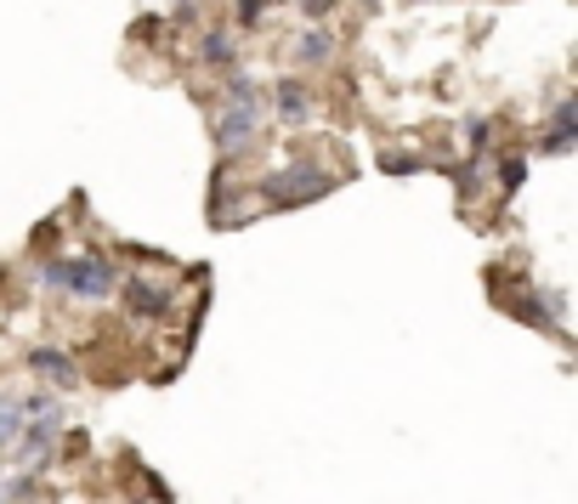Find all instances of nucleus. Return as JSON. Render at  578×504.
Listing matches in <instances>:
<instances>
[{"label":"nucleus","mask_w":578,"mask_h":504,"mask_svg":"<svg viewBox=\"0 0 578 504\" xmlns=\"http://www.w3.org/2000/svg\"><path fill=\"white\" fill-rule=\"evenodd\" d=\"M261 120H267V103H221L216 109V154L227 165L245 160L261 136Z\"/></svg>","instance_id":"nucleus-1"},{"label":"nucleus","mask_w":578,"mask_h":504,"mask_svg":"<svg viewBox=\"0 0 578 504\" xmlns=\"http://www.w3.org/2000/svg\"><path fill=\"white\" fill-rule=\"evenodd\" d=\"M329 187H334V176L307 171V165H289V171H278L272 182H261V187H256V198H267V205L289 210V205H318V198H323Z\"/></svg>","instance_id":"nucleus-2"},{"label":"nucleus","mask_w":578,"mask_h":504,"mask_svg":"<svg viewBox=\"0 0 578 504\" xmlns=\"http://www.w3.org/2000/svg\"><path fill=\"white\" fill-rule=\"evenodd\" d=\"M63 425H69L63 420V402H58V409H45V414H29L23 431H18V442H12V453H18V460H29V465H45V453L58 448Z\"/></svg>","instance_id":"nucleus-3"},{"label":"nucleus","mask_w":578,"mask_h":504,"mask_svg":"<svg viewBox=\"0 0 578 504\" xmlns=\"http://www.w3.org/2000/svg\"><path fill=\"white\" fill-rule=\"evenodd\" d=\"M114 289H120V272H114L109 256H80V261H69V272H63V295H80V300H103V295H114Z\"/></svg>","instance_id":"nucleus-4"},{"label":"nucleus","mask_w":578,"mask_h":504,"mask_svg":"<svg viewBox=\"0 0 578 504\" xmlns=\"http://www.w3.org/2000/svg\"><path fill=\"white\" fill-rule=\"evenodd\" d=\"M29 369L52 385V391H74L80 385V369H74V358L69 351H58V346H34L29 351Z\"/></svg>","instance_id":"nucleus-5"},{"label":"nucleus","mask_w":578,"mask_h":504,"mask_svg":"<svg viewBox=\"0 0 578 504\" xmlns=\"http://www.w3.org/2000/svg\"><path fill=\"white\" fill-rule=\"evenodd\" d=\"M272 109H278L283 125H307V120H312V91L301 85V74H283V80L272 85Z\"/></svg>","instance_id":"nucleus-6"},{"label":"nucleus","mask_w":578,"mask_h":504,"mask_svg":"<svg viewBox=\"0 0 578 504\" xmlns=\"http://www.w3.org/2000/svg\"><path fill=\"white\" fill-rule=\"evenodd\" d=\"M125 307L136 318H171V289H159L148 278H125Z\"/></svg>","instance_id":"nucleus-7"},{"label":"nucleus","mask_w":578,"mask_h":504,"mask_svg":"<svg viewBox=\"0 0 578 504\" xmlns=\"http://www.w3.org/2000/svg\"><path fill=\"white\" fill-rule=\"evenodd\" d=\"M329 58H334V34H329V29H318V23H312V29H301V34H296V45H289V63H301V69H323Z\"/></svg>","instance_id":"nucleus-8"},{"label":"nucleus","mask_w":578,"mask_h":504,"mask_svg":"<svg viewBox=\"0 0 578 504\" xmlns=\"http://www.w3.org/2000/svg\"><path fill=\"white\" fill-rule=\"evenodd\" d=\"M199 63H205V69H216L221 80L238 69V45H233V34H227V29H210V34L199 40Z\"/></svg>","instance_id":"nucleus-9"},{"label":"nucleus","mask_w":578,"mask_h":504,"mask_svg":"<svg viewBox=\"0 0 578 504\" xmlns=\"http://www.w3.org/2000/svg\"><path fill=\"white\" fill-rule=\"evenodd\" d=\"M18 431H23V402L12 391H0V453H12Z\"/></svg>","instance_id":"nucleus-10"},{"label":"nucleus","mask_w":578,"mask_h":504,"mask_svg":"<svg viewBox=\"0 0 578 504\" xmlns=\"http://www.w3.org/2000/svg\"><path fill=\"white\" fill-rule=\"evenodd\" d=\"M227 103H267V91H261V80H256V74L233 69V74H227Z\"/></svg>","instance_id":"nucleus-11"},{"label":"nucleus","mask_w":578,"mask_h":504,"mask_svg":"<svg viewBox=\"0 0 578 504\" xmlns=\"http://www.w3.org/2000/svg\"><path fill=\"white\" fill-rule=\"evenodd\" d=\"M550 136H578V103L572 96H561V103L550 109Z\"/></svg>","instance_id":"nucleus-12"},{"label":"nucleus","mask_w":578,"mask_h":504,"mask_svg":"<svg viewBox=\"0 0 578 504\" xmlns=\"http://www.w3.org/2000/svg\"><path fill=\"white\" fill-rule=\"evenodd\" d=\"M522 176H527V160H522V154L499 160V187H505V193H516V187H522Z\"/></svg>","instance_id":"nucleus-13"},{"label":"nucleus","mask_w":578,"mask_h":504,"mask_svg":"<svg viewBox=\"0 0 578 504\" xmlns=\"http://www.w3.org/2000/svg\"><path fill=\"white\" fill-rule=\"evenodd\" d=\"M267 12V0H238V29H256Z\"/></svg>","instance_id":"nucleus-14"},{"label":"nucleus","mask_w":578,"mask_h":504,"mask_svg":"<svg viewBox=\"0 0 578 504\" xmlns=\"http://www.w3.org/2000/svg\"><path fill=\"white\" fill-rule=\"evenodd\" d=\"M380 171H392V176H414V171H420V160H409V154H385V160H380Z\"/></svg>","instance_id":"nucleus-15"},{"label":"nucleus","mask_w":578,"mask_h":504,"mask_svg":"<svg viewBox=\"0 0 578 504\" xmlns=\"http://www.w3.org/2000/svg\"><path fill=\"white\" fill-rule=\"evenodd\" d=\"M63 272H69V261H45V267H40V284H45V289H63Z\"/></svg>","instance_id":"nucleus-16"},{"label":"nucleus","mask_w":578,"mask_h":504,"mask_svg":"<svg viewBox=\"0 0 578 504\" xmlns=\"http://www.w3.org/2000/svg\"><path fill=\"white\" fill-rule=\"evenodd\" d=\"M301 12L318 23V18H329V12H334V0H301Z\"/></svg>","instance_id":"nucleus-17"},{"label":"nucleus","mask_w":578,"mask_h":504,"mask_svg":"<svg viewBox=\"0 0 578 504\" xmlns=\"http://www.w3.org/2000/svg\"><path fill=\"white\" fill-rule=\"evenodd\" d=\"M465 136H471V147H482L488 142V120H465Z\"/></svg>","instance_id":"nucleus-18"},{"label":"nucleus","mask_w":578,"mask_h":504,"mask_svg":"<svg viewBox=\"0 0 578 504\" xmlns=\"http://www.w3.org/2000/svg\"><path fill=\"white\" fill-rule=\"evenodd\" d=\"M572 142H578V136H545V154H550V160H561Z\"/></svg>","instance_id":"nucleus-19"},{"label":"nucleus","mask_w":578,"mask_h":504,"mask_svg":"<svg viewBox=\"0 0 578 504\" xmlns=\"http://www.w3.org/2000/svg\"><path fill=\"white\" fill-rule=\"evenodd\" d=\"M0 504H12V498H7V487H0Z\"/></svg>","instance_id":"nucleus-20"},{"label":"nucleus","mask_w":578,"mask_h":504,"mask_svg":"<svg viewBox=\"0 0 578 504\" xmlns=\"http://www.w3.org/2000/svg\"><path fill=\"white\" fill-rule=\"evenodd\" d=\"M420 7H425V0H420Z\"/></svg>","instance_id":"nucleus-21"}]
</instances>
